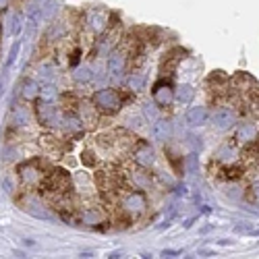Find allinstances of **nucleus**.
<instances>
[{
	"label": "nucleus",
	"mask_w": 259,
	"mask_h": 259,
	"mask_svg": "<svg viewBox=\"0 0 259 259\" xmlns=\"http://www.w3.org/2000/svg\"><path fill=\"white\" fill-rule=\"evenodd\" d=\"M122 104V96L116 92V90H100L94 94V106L102 112H116Z\"/></svg>",
	"instance_id": "nucleus-1"
},
{
	"label": "nucleus",
	"mask_w": 259,
	"mask_h": 259,
	"mask_svg": "<svg viewBox=\"0 0 259 259\" xmlns=\"http://www.w3.org/2000/svg\"><path fill=\"white\" fill-rule=\"evenodd\" d=\"M35 116L41 124H46V126H58L60 122H64L60 110L56 106H52L50 102H41L37 106V110H35Z\"/></svg>",
	"instance_id": "nucleus-2"
},
{
	"label": "nucleus",
	"mask_w": 259,
	"mask_h": 259,
	"mask_svg": "<svg viewBox=\"0 0 259 259\" xmlns=\"http://www.w3.org/2000/svg\"><path fill=\"white\" fill-rule=\"evenodd\" d=\"M152 96H154V104L164 108V106H170L172 100H175V90L168 81H158L152 90Z\"/></svg>",
	"instance_id": "nucleus-3"
},
{
	"label": "nucleus",
	"mask_w": 259,
	"mask_h": 259,
	"mask_svg": "<svg viewBox=\"0 0 259 259\" xmlns=\"http://www.w3.org/2000/svg\"><path fill=\"white\" fill-rule=\"evenodd\" d=\"M122 207H124V211H128L131 215H139V213H143L145 207H147L145 195H143V193H139V191L128 193V195L122 199Z\"/></svg>",
	"instance_id": "nucleus-4"
},
{
	"label": "nucleus",
	"mask_w": 259,
	"mask_h": 259,
	"mask_svg": "<svg viewBox=\"0 0 259 259\" xmlns=\"http://www.w3.org/2000/svg\"><path fill=\"white\" fill-rule=\"evenodd\" d=\"M211 122L218 131H226V128H230L234 124V112L230 110V108H218L211 116Z\"/></svg>",
	"instance_id": "nucleus-5"
},
{
	"label": "nucleus",
	"mask_w": 259,
	"mask_h": 259,
	"mask_svg": "<svg viewBox=\"0 0 259 259\" xmlns=\"http://www.w3.org/2000/svg\"><path fill=\"white\" fill-rule=\"evenodd\" d=\"M23 209L29 213V215H33V218H39V220H52V211L41 203V201H37V199H27V201H23Z\"/></svg>",
	"instance_id": "nucleus-6"
},
{
	"label": "nucleus",
	"mask_w": 259,
	"mask_h": 259,
	"mask_svg": "<svg viewBox=\"0 0 259 259\" xmlns=\"http://www.w3.org/2000/svg\"><path fill=\"white\" fill-rule=\"evenodd\" d=\"M126 179H128V183L133 185V189H139V191H143V189H147L149 185H152V179H149V175L143 170V166L135 168V170H128Z\"/></svg>",
	"instance_id": "nucleus-7"
},
{
	"label": "nucleus",
	"mask_w": 259,
	"mask_h": 259,
	"mask_svg": "<svg viewBox=\"0 0 259 259\" xmlns=\"http://www.w3.org/2000/svg\"><path fill=\"white\" fill-rule=\"evenodd\" d=\"M19 179L23 185L31 187V185H37L41 181V172L33 164H23V166H19Z\"/></svg>",
	"instance_id": "nucleus-8"
},
{
	"label": "nucleus",
	"mask_w": 259,
	"mask_h": 259,
	"mask_svg": "<svg viewBox=\"0 0 259 259\" xmlns=\"http://www.w3.org/2000/svg\"><path fill=\"white\" fill-rule=\"evenodd\" d=\"M124 64H126L124 52L114 50L110 56H108V73H110V75H120L124 71Z\"/></svg>",
	"instance_id": "nucleus-9"
},
{
	"label": "nucleus",
	"mask_w": 259,
	"mask_h": 259,
	"mask_svg": "<svg viewBox=\"0 0 259 259\" xmlns=\"http://www.w3.org/2000/svg\"><path fill=\"white\" fill-rule=\"evenodd\" d=\"M187 122L191 126H201L207 122V110H205V106H193L189 108V112H187Z\"/></svg>",
	"instance_id": "nucleus-10"
},
{
	"label": "nucleus",
	"mask_w": 259,
	"mask_h": 259,
	"mask_svg": "<svg viewBox=\"0 0 259 259\" xmlns=\"http://www.w3.org/2000/svg\"><path fill=\"white\" fill-rule=\"evenodd\" d=\"M154 160H156V154H154V149L149 147V145H143V147H139L137 152H135V162H137L139 166H143V168L152 166Z\"/></svg>",
	"instance_id": "nucleus-11"
},
{
	"label": "nucleus",
	"mask_w": 259,
	"mask_h": 259,
	"mask_svg": "<svg viewBox=\"0 0 259 259\" xmlns=\"http://www.w3.org/2000/svg\"><path fill=\"white\" fill-rule=\"evenodd\" d=\"M81 222L83 224H88V226H98L104 222V215L98 207H88V209H83L81 213Z\"/></svg>",
	"instance_id": "nucleus-12"
},
{
	"label": "nucleus",
	"mask_w": 259,
	"mask_h": 259,
	"mask_svg": "<svg viewBox=\"0 0 259 259\" xmlns=\"http://www.w3.org/2000/svg\"><path fill=\"white\" fill-rule=\"evenodd\" d=\"M152 133L158 141H166L170 139V122L166 118H156L154 126H152Z\"/></svg>",
	"instance_id": "nucleus-13"
},
{
	"label": "nucleus",
	"mask_w": 259,
	"mask_h": 259,
	"mask_svg": "<svg viewBox=\"0 0 259 259\" xmlns=\"http://www.w3.org/2000/svg\"><path fill=\"white\" fill-rule=\"evenodd\" d=\"M29 120H31V112L25 106H17L13 110V124L15 126H27Z\"/></svg>",
	"instance_id": "nucleus-14"
},
{
	"label": "nucleus",
	"mask_w": 259,
	"mask_h": 259,
	"mask_svg": "<svg viewBox=\"0 0 259 259\" xmlns=\"http://www.w3.org/2000/svg\"><path fill=\"white\" fill-rule=\"evenodd\" d=\"M90 27L94 31H104V27H106V13L92 11L90 13Z\"/></svg>",
	"instance_id": "nucleus-15"
},
{
	"label": "nucleus",
	"mask_w": 259,
	"mask_h": 259,
	"mask_svg": "<svg viewBox=\"0 0 259 259\" xmlns=\"http://www.w3.org/2000/svg\"><path fill=\"white\" fill-rule=\"evenodd\" d=\"M23 27H25V17H23V13H15V15L11 17V33H13L15 37H19L21 33H23Z\"/></svg>",
	"instance_id": "nucleus-16"
},
{
	"label": "nucleus",
	"mask_w": 259,
	"mask_h": 259,
	"mask_svg": "<svg viewBox=\"0 0 259 259\" xmlns=\"http://www.w3.org/2000/svg\"><path fill=\"white\" fill-rule=\"evenodd\" d=\"M193 96H195V90H193L191 85H181V88L175 92V100L181 104H189L193 100Z\"/></svg>",
	"instance_id": "nucleus-17"
},
{
	"label": "nucleus",
	"mask_w": 259,
	"mask_h": 259,
	"mask_svg": "<svg viewBox=\"0 0 259 259\" xmlns=\"http://www.w3.org/2000/svg\"><path fill=\"white\" fill-rule=\"evenodd\" d=\"M23 98L25 100H35L37 96H39V85H37V81H33V79H29V81H25V85H23Z\"/></svg>",
	"instance_id": "nucleus-18"
},
{
	"label": "nucleus",
	"mask_w": 259,
	"mask_h": 259,
	"mask_svg": "<svg viewBox=\"0 0 259 259\" xmlns=\"http://www.w3.org/2000/svg\"><path fill=\"white\" fill-rule=\"evenodd\" d=\"M126 85H128V90L131 92H141L143 85H145V77L139 75V73H131L128 79H126Z\"/></svg>",
	"instance_id": "nucleus-19"
},
{
	"label": "nucleus",
	"mask_w": 259,
	"mask_h": 259,
	"mask_svg": "<svg viewBox=\"0 0 259 259\" xmlns=\"http://www.w3.org/2000/svg\"><path fill=\"white\" fill-rule=\"evenodd\" d=\"M255 139V128L251 124H241L236 131V141H251Z\"/></svg>",
	"instance_id": "nucleus-20"
},
{
	"label": "nucleus",
	"mask_w": 259,
	"mask_h": 259,
	"mask_svg": "<svg viewBox=\"0 0 259 259\" xmlns=\"http://www.w3.org/2000/svg\"><path fill=\"white\" fill-rule=\"evenodd\" d=\"M73 77H75V81H77V83H90V81H92V77H94V73H92V69H90V67H79V69L73 73Z\"/></svg>",
	"instance_id": "nucleus-21"
},
{
	"label": "nucleus",
	"mask_w": 259,
	"mask_h": 259,
	"mask_svg": "<svg viewBox=\"0 0 259 259\" xmlns=\"http://www.w3.org/2000/svg\"><path fill=\"white\" fill-rule=\"evenodd\" d=\"M56 96H58V92H56L54 85H44V88L39 90V96L37 98H41V102H54Z\"/></svg>",
	"instance_id": "nucleus-22"
},
{
	"label": "nucleus",
	"mask_w": 259,
	"mask_h": 259,
	"mask_svg": "<svg viewBox=\"0 0 259 259\" xmlns=\"http://www.w3.org/2000/svg\"><path fill=\"white\" fill-rule=\"evenodd\" d=\"M19 50H21V41L17 39L15 44H13V48H11V52H9V58H7V62H5V69H11V67H13V62H15L17 56H19Z\"/></svg>",
	"instance_id": "nucleus-23"
},
{
	"label": "nucleus",
	"mask_w": 259,
	"mask_h": 259,
	"mask_svg": "<svg viewBox=\"0 0 259 259\" xmlns=\"http://www.w3.org/2000/svg\"><path fill=\"white\" fill-rule=\"evenodd\" d=\"M143 116H145L147 120H156V118H158V108H156L154 104H145V106H143Z\"/></svg>",
	"instance_id": "nucleus-24"
},
{
	"label": "nucleus",
	"mask_w": 259,
	"mask_h": 259,
	"mask_svg": "<svg viewBox=\"0 0 259 259\" xmlns=\"http://www.w3.org/2000/svg\"><path fill=\"white\" fill-rule=\"evenodd\" d=\"M232 154H234V152H232V147H230V145H224L220 152H218V158H220V160H230Z\"/></svg>",
	"instance_id": "nucleus-25"
},
{
	"label": "nucleus",
	"mask_w": 259,
	"mask_h": 259,
	"mask_svg": "<svg viewBox=\"0 0 259 259\" xmlns=\"http://www.w3.org/2000/svg\"><path fill=\"white\" fill-rule=\"evenodd\" d=\"M187 166H189V172L197 170V154H189L187 156Z\"/></svg>",
	"instance_id": "nucleus-26"
},
{
	"label": "nucleus",
	"mask_w": 259,
	"mask_h": 259,
	"mask_svg": "<svg viewBox=\"0 0 259 259\" xmlns=\"http://www.w3.org/2000/svg\"><path fill=\"white\" fill-rule=\"evenodd\" d=\"M162 255H164V257H179V255H181V251H172V249H166Z\"/></svg>",
	"instance_id": "nucleus-27"
},
{
	"label": "nucleus",
	"mask_w": 259,
	"mask_h": 259,
	"mask_svg": "<svg viewBox=\"0 0 259 259\" xmlns=\"http://www.w3.org/2000/svg\"><path fill=\"white\" fill-rule=\"evenodd\" d=\"M5 191H7V193H13V183H11L9 179H5Z\"/></svg>",
	"instance_id": "nucleus-28"
},
{
	"label": "nucleus",
	"mask_w": 259,
	"mask_h": 259,
	"mask_svg": "<svg viewBox=\"0 0 259 259\" xmlns=\"http://www.w3.org/2000/svg\"><path fill=\"white\" fill-rule=\"evenodd\" d=\"M46 3H48V0H31V5H33V7H44Z\"/></svg>",
	"instance_id": "nucleus-29"
},
{
	"label": "nucleus",
	"mask_w": 259,
	"mask_h": 259,
	"mask_svg": "<svg viewBox=\"0 0 259 259\" xmlns=\"http://www.w3.org/2000/svg\"><path fill=\"white\" fill-rule=\"evenodd\" d=\"M253 195H255V199L259 201V183H255V185H253Z\"/></svg>",
	"instance_id": "nucleus-30"
},
{
	"label": "nucleus",
	"mask_w": 259,
	"mask_h": 259,
	"mask_svg": "<svg viewBox=\"0 0 259 259\" xmlns=\"http://www.w3.org/2000/svg\"><path fill=\"white\" fill-rule=\"evenodd\" d=\"M9 3H11V0H0V11H5L9 7Z\"/></svg>",
	"instance_id": "nucleus-31"
},
{
	"label": "nucleus",
	"mask_w": 259,
	"mask_h": 259,
	"mask_svg": "<svg viewBox=\"0 0 259 259\" xmlns=\"http://www.w3.org/2000/svg\"><path fill=\"white\" fill-rule=\"evenodd\" d=\"M3 88H5V83H3V81H0V96H3V94H5V90H3Z\"/></svg>",
	"instance_id": "nucleus-32"
}]
</instances>
